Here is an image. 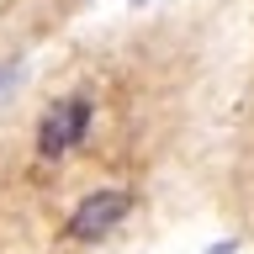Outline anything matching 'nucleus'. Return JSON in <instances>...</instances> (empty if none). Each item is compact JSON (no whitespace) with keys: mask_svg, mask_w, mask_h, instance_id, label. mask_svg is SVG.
<instances>
[{"mask_svg":"<svg viewBox=\"0 0 254 254\" xmlns=\"http://www.w3.org/2000/svg\"><path fill=\"white\" fill-rule=\"evenodd\" d=\"M85 132H90V101L85 95H59L37 122V154L64 159L74 143H85Z\"/></svg>","mask_w":254,"mask_h":254,"instance_id":"1","label":"nucleus"},{"mask_svg":"<svg viewBox=\"0 0 254 254\" xmlns=\"http://www.w3.org/2000/svg\"><path fill=\"white\" fill-rule=\"evenodd\" d=\"M127 212H132V196H127V190H117V186L90 190V196L69 212V238H74V244H101V238H111L127 222Z\"/></svg>","mask_w":254,"mask_h":254,"instance_id":"2","label":"nucleus"}]
</instances>
